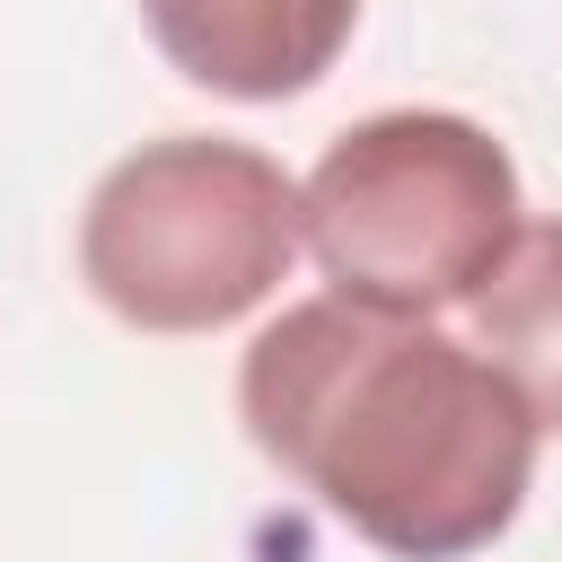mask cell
Listing matches in <instances>:
<instances>
[{"label": "cell", "instance_id": "obj_2", "mask_svg": "<svg viewBox=\"0 0 562 562\" xmlns=\"http://www.w3.org/2000/svg\"><path fill=\"white\" fill-rule=\"evenodd\" d=\"M299 228L334 299L386 316L465 307L527 228L509 149L439 105H395L325 140L299 184Z\"/></svg>", "mask_w": 562, "mask_h": 562}, {"label": "cell", "instance_id": "obj_5", "mask_svg": "<svg viewBox=\"0 0 562 562\" xmlns=\"http://www.w3.org/2000/svg\"><path fill=\"white\" fill-rule=\"evenodd\" d=\"M465 342L518 386L536 430H562V220H527L501 272L465 299Z\"/></svg>", "mask_w": 562, "mask_h": 562}, {"label": "cell", "instance_id": "obj_4", "mask_svg": "<svg viewBox=\"0 0 562 562\" xmlns=\"http://www.w3.org/2000/svg\"><path fill=\"white\" fill-rule=\"evenodd\" d=\"M140 26L176 79L237 105H281L342 61L360 0H140Z\"/></svg>", "mask_w": 562, "mask_h": 562}, {"label": "cell", "instance_id": "obj_1", "mask_svg": "<svg viewBox=\"0 0 562 562\" xmlns=\"http://www.w3.org/2000/svg\"><path fill=\"white\" fill-rule=\"evenodd\" d=\"M237 422L325 518L395 562H465L501 544L544 439L474 342L334 290L281 307L246 342Z\"/></svg>", "mask_w": 562, "mask_h": 562}, {"label": "cell", "instance_id": "obj_3", "mask_svg": "<svg viewBox=\"0 0 562 562\" xmlns=\"http://www.w3.org/2000/svg\"><path fill=\"white\" fill-rule=\"evenodd\" d=\"M299 184L272 149L167 132L114 158L79 211V281L132 334H220L299 263Z\"/></svg>", "mask_w": 562, "mask_h": 562}]
</instances>
